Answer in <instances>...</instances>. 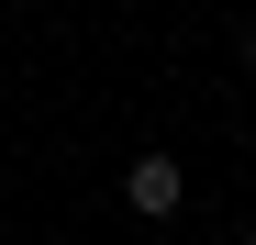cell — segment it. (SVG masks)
Listing matches in <instances>:
<instances>
[{"label": "cell", "instance_id": "obj_1", "mask_svg": "<svg viewBox=\"0 0 256 245\" xmlns=\"http://www.w3.org/2000/svg\"><path fill=\"white\" fill-rule=\"evenodd\" d=\"M178 200H190V168H178V156H134V168H122V212L178 223Z\"/></svg>", "mask_w": 256, "mask_h": 245}, {"label": "cell", "instance_id": "obj_2", "mask_svg": "<svg viewBox=\"0 0 256 245\" xmlns=\"http://www.w3.org/2000/svg\"><path fill=\"white\" fill-rule=\"evenodd\" d=\"M234 67H245V78H256V22H234Z\"/></svg>", "mask_w": 256, "mask_h": 245}]
</instances>
